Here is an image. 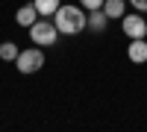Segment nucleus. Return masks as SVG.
<instances>
[{
  "label": "nucleus",
  "mask_w": 147,
  "mask_h": 132,
  "mask_svg": "<svg viewBox=\"0 0 147 132\" xmlns=\"http://www.w3.org/2000/svg\"><path fill=\"white\" fill-rule=\"evenodd\" d=\"M41 15H38V9H35L32 3H27V6H21L18 12H15V21H18V27H24V29H30L35 21H38Z\"/></svg>",
  "instance_id": "423d86ee"
},
{
  "label": "nucleus",
  "mask_w": 147,
  "mask_h": 132,
  "mask_svg": "<svg viewBox=\"0 0 147 132\" xmlns=\"http://www.w3.org/2000/svg\"><path fill=\"white\" fill-rule=\"evenodd\" d=\"M127 3L136 9V12H147V0H127Z\"/></svg>",
  "instance_id": "f8f14e48"
},
{
  "label": "nucleus",
  "mask_w": 147,
  "mask_h": 132,
  "mask_svg": "<svg viewBox=\"0 0 147 132\" xmlns=\"http://www.w3.org/2000/svg\"><path fill=\"white\" fill-rule=\"evenodd\" d=\"M106 27H109L106 12H103V9H91V12H88V27H85V29H91V32H103Z\"/></svg>",
  "instance_id": "6e6552de"
},
{
  "label": "nucleus",
  "mask_w": 147,
  "mask_h": 132,
  "mask_svg": "<svg viewBox=\"0 0 147 132\" xmlns=\"http://www.w3.org/2000/svg\"><path fill=\"white\" fill-rule=\"evenodd\" d=\"M32 6L38 9L41 18H53V12L62 6V0H32Z\"/></svg>",
  "instance_id": "1a4fd4ad"
},
{
  "label": "nucleus",
  "mask_w": 147,
  "mask_h": 132,
  "mask_svg": "<svg viewBox=\"0 0 147 132\" xmlns=\"http://www.w3.org/2000/svg\"><path fill=\"white\" fill-rule=\"evenodd\" d=\"M77 3H80L85 12H91V9H103V0H77Z\"/></svg>",
  "instance_id": "9b49d317"
},
{
  "label": "nucleus",
  "mask_w": 147,
  "mask_h": 132,
  "mask_svg": "<svg viewBox=\"0 0 147 132\" xmlns=\"http://www.w3.org/2000/svg\"><path fill=\"white\" fill-rule=\"evenodd\" d=\"M121 27H124L127 38H147V18L144 12H127L121 18Z\"/></svg>",
  "instance_id": "20e7f679"
},
{
  "label": "nucleus",
  "mask_w": 147,
  "mask_h": 132,
  "mask_svg": "<svg viewBox=\"0 0 147 132\" xmlns=\"http://www.w3.org/2000/svg\"><path fill=\"white\" fill-rule=\"evenodd\" d=\"M53 23H56L59 35H77L88 27V12L80 3H62L53 12Z\"/></svg>",
  "instance_id": "f257e3e1"
},
{
  "label": "nucleus",
  "mask_w": 147,
  "mask_h": 132,
  "mask_svg": "<svg viewBox=\"0 0 147 132\" xmlns=\"http://www.w3.org/2000/svg\"><path fill=\"white\" fill-rule=\"evenodd\" d=\"M127 59H129L132 65H144V62H147V41H144V38H129Z\"/></svg>",
  "instance_id": "39448f33"
},
{
  "label": "nucleus",
  "mask_w": 147,
  "mask_h": 132,
  "mask_svg": "<svg viewBox=\"0 0 147 132\" xmlns=\"http://www.w3.org/2000/svg\"><path fill=\"white\" fill-rule=\"evenodd\" d=\"M15 68L21 70V74H38V70L44 68V50L38 44L35 47H27V50H21L18 53V59H15Z\"/></svg>",
  "instance_id": "7ed1b4c3"
},
{
  "label": "nucleus",
  "mask_w": 147,
  "mask_h": 132,
  "mask_svg": "<svg viewBox=\"0 0 147 132\" xmlns=\"http://www.w3.org/2000/svg\"><path fill=\"white\" fill-rule=\"evenodd\" d=\"M30 38L38 44V47H53V44L59 41V29H56L53 18H38V21L30 27Z\"/></svg>",
  "instance_id": "f03ea898"
},
{
  "label": "nucleus",
  "mask_w": 147,
  "mask_h": 132,
  "mask_svg": "<svg viewBox=\"0 0 147 132\" xmlns=\"http://www.w3.org/2000/svg\"><path fill=\"white\" fill-rule=\"evenodd\" d=\"M18 53H21V47L15 41H3V44H0V59H3V62H15Z\"/></svg>",
  "instance_id": "9d476101"
},
{
  "label": "nucleus",
  "mask_w": 147,
  "mask_h": 132,
  "mask_svg": "<svg viewBox=\"0 0 147 132\" xmlns=\"http://www.w3.org/2000/svg\"><path fill=\"white\" fill-rule=\"evenodd\" d=\"M103 12H106L109 21H121L127 15V3L124 0H103Z\"/></svg>",
  "instance_id": "0eeeda50"
}]
</instances>
